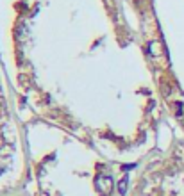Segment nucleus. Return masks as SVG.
Instances as JSON below:
<instances>
[{"mask_svg":"<svg viewBox=\"0 0 184 196\" xmlns=\"http://www.w3.org/2000/svg\"><path fill=\"white\" fill-rule=\"evenodd\" d=\"M95 187L99 189L100 194L107 196L113 191V178H111L109 175H99V176L95 178Z\"/></svg>","mask_w":184,"mask_h":196,"instance_id":"obj_1","label":"nucleus"},{"mask_svg":"<svg viewBox=\"0 0 184 196\" xmlns=\"http://www.w3.org/2000/svg\"><path fill=\"white\" fill-rule=\"evenodd\" d=\"M127 184H129V176L125 175V176L118 182V191H120V194H125V193H127Z\"/></svg>","mask_w":184,"mask_h":196,"instance_id":"obj_2","label":"nucleus"},{"mask_svg":"<svg viewBox=\"0 0 184 196\" xmlns=\"http://www.w3.org/2000/svg\"><path fill=\"white\" fill-rule=\"evenodd\" d=\"M132 168H136V164H123L122 169H123V171H127V169H132Z\"/></svg>","mask_w":184,"mask_h":196,"instance_id":"obj_3","label":"nucleus"},{"mask_svg":"<svg viewBox=\"0 0 184 196\" xmlns=\"http://www.w3.org/2000/svg\"><path fill=\"white\" fill-rule=\"evenodd\" d=\"M181 112H182V105H181V103H177V114H179V116H181Z\"/></svg>","mask_w":184,"mask_h":196,"instance_id":"obj_4","label":"nucleus"}]
</instances>
